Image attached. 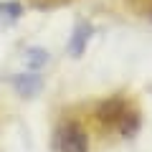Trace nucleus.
<instances>
[{"label":"nucleus","instance_id":"nucleus-2","mask_svg":"<svg viewBox=\"0 0 152 152\" xmlns=\"http://www.w3.org/2000/svg\"><path fill=\"white\" fill-rule=\"evenodd\" d=\"M89 31L91 28L86 26V23H81V26H76V31H74V38H71V46H69V51L74 56H79L84 48H86V41H89Z\"/></svg>","mask_w":152,"mask_h":152},{"label":"nucleus","instance_id":"nucleus-1","mask_svg":"<svg viewBox=\"0 0 152 152\" xmlns=\"http://www.w3.org/2000/svg\"><path fill=\"white\" fill-rule=\"evenodd\" d=\"M58 150L61 152H89V137L76 122L61 127L58 132Z\"/></svg>","mask_w":152,"mask_h":152},{"label":"nucleus","instance_id":"nucleus-4","mask_svg":"<svg viewBox=\"0 0 152 152\" xmlns=\"http://www.w3.org/2000/svg\"><path fill=\"white\" fill-rule=\"evenodd\" d=\"M28 61H31L33 66H41V64H46V61H48V53H46V51H41V48H31V51H28Z\"/></svg>","mask_w":152,"mask_h":152},{"label":"nucleus","instance_id":"nucleus-3","mask_svg":"<svg viewBox=\"0 0 152 152\" xmlns=\"http://www.w3.org/2000/svg\"><path fill=\"white\" fill-rule=\"evenodd\" d=\"M38 86H41V79H38V76H18V79H15V89L20 94H26V96L33 94Z\"/></svg>","mask_w":152,"mask_h":152}]
</instances>
